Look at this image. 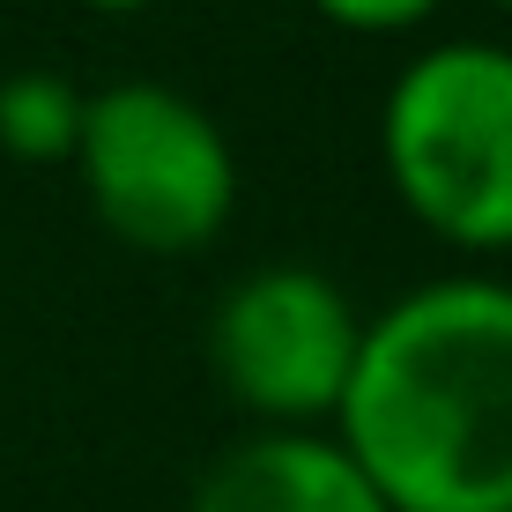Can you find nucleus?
<instances>
[{"mask_svg": "<svg viewBox=\"0 0 512 512\" xmlns=\"http://www.w3.org/2000/svg\"><path fill=\"white\" fill-rule=\"evenodd\" d=\"M327 431L386 512H512V275L453 268L364 312Z\"/></svg>", "mask_w": 512, "mask_h": 512, "instance_id": "obj_1", "label": "nucleus"}, {"mask_svg": "<svg viewBox=\"0 0 512 512\" xmlns=\"http://www.w3.org/2000/svg\"><path fill=\"white\" fill-rule=\"evenodd\" d=\"M75 8H90V15H134V8H149V0H75Z\"/></svg>", "mask_w": 512, "mask_h": 512, "instance_id": "obj_8", "label": "nucleus"}, {"mask_svg": "<svg viewBox=\"0 0 512 512\" xmlns=\"http://www.w3.org/2000/svg\"><path fill=\"white\" fill-rule=\"evenodd\" d=\"M334 30H364V38H409L423 30L446 0H312Z\"/></svg>", "mask_w": 512, "mask_h": 512, "instance_id": "obj_7", "label": "nucleus"}, {"mask_svg": "<svg viewBox=\"0 0 512 512\" xmlns=\"http://www.w3.org/2000/svg\"><path fill=\"white\" fill-rule=\"evenodd\" d=\"M379 171L416 231L453 253H512V45L431 38L379 97Z\"/></svg>", "mask_w": 512, "mask_h": 512, "instance_id": "obj_2", "label": "nucleus"}, {"mask_svg": "<svg viewBox=\"0 0 512 512\" xmlns=\"http://www.w3.org/2000/svg\"><path fill=\"white\" fill-rule=\"evenodd\" d=\"M75 179L97 223L134 253H201L231 231L238 149L223 119L179 82L119 75L90 90L75 141Z\"/></svg>", "mask_w": 512, "mask_h": 512, "instance_id": "obj_3", "label": "nucleus"}, {"mask_svg": "<svg viewBox=\"0 0 512 512\" xmlns=\"http://www.w3.org/2000/svg\"><path fill=\"white\" fill-rule=\"evenodd\" d=\"M490 8H505V15H512V0H490Z\"/></svg>", "mask_w": 512, "mask_h": 512, "instance_id": "obj_9", "label": "nucleus"}, {"mask_svg": "<svg viewBox=\"0 0 512 512\" xmlns=\"http://www.w3.org/2000/svg\"><path fill=\"white\" fill-rule=\"evenodd\" d=\"M186 512H386L334 431H245L201 468Z\"/></svg>", "mask_w": 512, "mask_h": 512, "instance_id": "obj_5", "label": "nucleus"}, {"mask_svg": "<svg viewBox=\"0 0 512 512\" xmlns=\"http://www.w3.org/2000/svg\"><path fill=\"white\" fill-rule=\"evenodd\" d=\"M82 104H90V90L67 67H8L0 75V156H15V164H75Z\"/></svg>", "mask_w": 512, "mask_h": 512, "instance_id": "obj_6", "label": "nucleus"}, {"mask_svg": "<svg viewBox=\"0 0 512 512\" xmlns=\"http://www.w3.org/2000/svg\"><path fill=\"white\" fill-rule=\"evenodd\" d=\"M364 312L312 260H260L208 312V364L253 431H327L357 372Z\"/></svg>", "mask_w": 512, "mask_h": 512, "instance_id": "obj_4", "label": "nucleus"}]
</instances>
